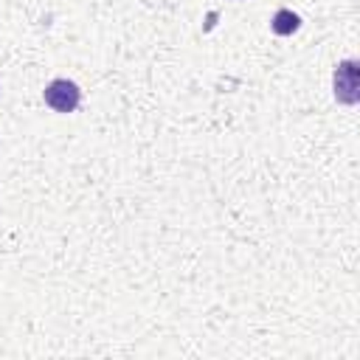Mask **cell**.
<instances>
[{"mask_svg": "<svg viewBox=\"0 0 360 360\" xmlns=\"http://www.w3.org/2000/svg\"><path fill=\"white\" fill-rule=\"evenodd\" d=\"M332 93L338 104H357L360 98V62L357 59H343L335 73H332Z\"/></svg>", "mask_w": 360, "mask_h": 360, "instance_id": "obj_1", "label": "cell"}, {"mask_svg": "<svg viewBox=\"0 0 360 360\" xmlns=\"http://www.w3.org/2000/svg\"><path fill=\"white\" fill-rule=\"evenodd\" d=\"M42 98L53 112H73L82 104V90L70 79H53L42 90Z\"/></svg>", "mask_w": 360, "mask_h": 360, "instance_id": "obj_2", "label": "cell"}, {"mask_svg": "<svg viewBox=\"0 0 360 360\" xmlns=\"http://www.w3.org/2000/svg\"><path fill=\"white\" fill-rule=\"evenodd\" d=\"M301 28V17L295 14V11H290V8H278L273 17H270V31L276 34V37H290V34H295Z\"/></svg>", "mask_w": 360, "mask_h": 360, "instance_id": "obj_3", "label": "cell"}]
</instances>
